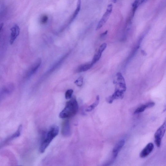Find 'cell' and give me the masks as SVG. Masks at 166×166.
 <instances>
[{"label": "cell", "instance_id": "7", "mask_svg": "<svg viewBox=\"0 0 166 166\" xmlns=\"http://www.w3.org/2000/svg\"><path fill=\"white\" fill-rule=\"evenodd\" d=\"M61 133L63 136L68 137L71 135L70 125L69 121L65 120L62 125Z\"/></svg>", "mask_w": 166, "mask_h": 166}, {"label": "cell", "instance_id": "14", "mask_svg": "<svg viewBox=\"0 0 166 166\" xmlns=\"http://www.w3.org/2000/svg\"><path fill=\"white\" fill-rule=\"evenodd\" d=\"M145 1V0H135L133 4V15H134L137 8L144 2Z\"/></svg>", "mask_w": 166, "mask_h": 166}, {"label": "cell", "instance_id": "24", "mask_svg": "<svg viewBox=\"0 0 166 166\" xmlns=\"http://www.w3.org/2000/svg\"><path fill=\"white\" fill-rule=\"evenodd\" d=\"M4 26V23H2L0 24V33H1L2 30V28Z\"/></svg>", "mask_w": 166, "mask_h": 166}, {"label": "cell", "instance_id": "22", "mask_svg": "<svg viewBox=\"0 0 166 166\" xmlns=\"http://www.w3.org/2000/svg\"><path fill=\"white\" fill-rule=\"evenodd\" d=\"M107 47V44L106 43L102 44L99 47L98 51L102 53L105 50Z\"/></svg>", "mask_w": 166, "mask_h": 166}, {"label": "cell", "instance_id": "15", "mask_svg": "<svg viewBox=\"0 0 166 166\" xmlns=\"http://www.w3.org/2000/svg\"><path fill=\"white\" fill-rule=\"evenodd\" d=\"M149 108V106L148 103V102L145 104L142 105L138 108H137L136 110L135 111L134 113L135 114L140 113L144 112L147 108Z\"/></svg>", "mask_w": 166, "mask_h": 166}, {"label": "cell", "instance_id": "13", "mask_svg": "<svg viewBox=\"0 0 166 166\" xmlns=\"http://www.w3.org/2000/svg\"><path fill=\"white\" fill-rule=\"evenodd\" d=\"M100 98L99 95L96 97V100L92 104L89 106L86 111L87 112H90L92 111L98 105L99 102Z\"/></svg>", "mask_w": 166, "mask_h": 166}, {"label": "cell", "instance_id": "16", "mask_svg": "<svg viewBox=\"0 0 166 166\" xmlns=\"http://www.w3.org/2000/svg\"><path fill=\"white\" fill-rule=\"evenodd\" d=\"M102 53L98 50V52L95 54L94 57L92 61L91 62L93 65L95 64L96 62L99 60L101 57Z\"/></svg>", "mask_w": 166, "mask_h": 166}, {"label": "cell", "instance_id": "11", "mask_svg": "<svg viewBox=\"0 0 166 166\" xmlns=\"http://www.w3.org/2000/svg\"><path fill=\"white\" fill-rule=\"evenodd\" d=\"M93 64L91 62L81 65L77 68L76 72L80 73L87 71L92 67Z\"/></svg>", "mask_w": 166, "mask_h": 166}, {"label": "cell", "instance_id": "3", "mask_svg": "<svg viewBox=\"0 0 166 166\" xmlns=\"http://www.w3.org/2000/svg\"><path fill=\"white\" fill-rule=\"evenodd\" d=\"M166 125V122H165L157 130L154 135L156 144L158 147L161 146L162 139L165 132Z\"/></svg>", "mask_w": 166, "mask_h": 166}, {"label": "cell", "instance_id": "1", "mask_svg": "<svg viewBox=\"0 0 166 166\" xmlns=\"http://www.w3.org/2000/svg\"><path fill=\"white\" fill-rule=\"evenodd\" d=\"M78 110L77 101L75 97H73L66 102L65 107L59 114V117L61 118H71L75 115Z\"/></svg>", "mask_w": 166, "mask_h": 166}, {"label": "cell", "instance_id": "8", "mask_svg": "<svg viewBox=\"0 0 166 166\" xmlns=\"http://www.w3.org/2000/svg\"><path fill=\"white\" fill-rule=\"evenodd\" d=\"M42 60L41 59H38L31 66L28 70L26 74V77L29 78L32 76L37 71L38 68L41 65Z\"/></svg>", "mask_w": 166, "mask_h": 166}, {"label": "cell", "instance_id": "10", "mask_svg": "<svg viewBox=\"0 0 166 166\" xmlns=\"http://www.w3.org/2000/svg\"><path fill=\"white\" fill-rule=\"evenodd\" d=\"M125 141L122 140L119 141L114 147L113 151L112 157L116 159L118 152L121 151L124 146Z\"/></svg>", "mask_w": 166, "mask_h": 166}, {"label": "cell", "instance_id": "6", "mask_svg": "<svg viewBox=\"0 0 166 166\" xmlns=\"http://www.w3.org/2000/svg\"><path fill=\"white\" fill-rule=\"evenodd\" d=\"M11 34L10 40V44L12 45L16 39L19 36L20 29L19 26L15 25H14L10 29Z\"/></svg>", "mask_w": 166, "mask_h": 166}, {"label": "cell", "instance_id": "12", "mask_svg": "<svg viewBox=\"0 0 166 166\" xmlns=\"http://www.w3.org/2000/svg\"><path fill=\"white\" fill-rule=\"evenodd\" d=\"M81 0H78L77 3L76 8L74 11V12L72 15L70 21V23H71L75 19L76 17L78 15L80 10H81Z\"/></svg>", "mask_w": 166, "mask_h": 166}, {"label": "cell", "instance_id": "21", "mask_svg": "<svg viewBox=\"0 0 166 166\" xmlns=\"http://www.w3.org/2000/svg\"><path fill=\"white\" fill-rule=\"evenodd\" d=\"M48 16L46 15H44L41 18V23L43 24H45L48 22Z\"/></svg>", "mask_w": 166, "mask_h": 166}, {"label": "cell", "instance_id": "5", "mask_svg": "<svg viewBox=\"0 0 166 166\" xmlns=\"http://www.w3.org/2000/svg\"><path fill=\"white\" fill-rule=\"evenodd\" d=\"M124 92L121 90L116 89L115 92L112 95L107 97L106 100L108 103L112 104L114 100L123 99Z\"/></svg>", "mask_w": 166, "mask_h": 166}, {"label": "cell", "instance_id": "2", "mask_svg": "<svg viewBox=\"0 0 166 166\" xmlns=\"http://www.w3.org/2000/svg\"><path fill=\"white\" fill-rule=\"evenodd\" d=\"M59 129L58 126L54 125L51 126L48 132L45 135L41 143L39 148V151L41 153H43L50 145L53 140L58 135Z\"/></svg>", "mask_w": 166, "mask_h": 166}, {"label": "cell", "instance_id": "23", "mask_svg": "<svg viewBox=\"0 0 166 166\" xmlns=\"http://www.w3.org/2000/svg\"><path fill=\"white\" fill-rule=\"evenodd\" d=\"M108 33V31H106L104 33H102L101 35V37H102L105 36Z\"/></svg>", "mask_w": 166, "mask_h": 166}, {"label": "cell", "instance_id": "17", "mask_svg": "<svg viewBox=\"0 0 166 166\" xmlns=\"http://www.w3.org/2000/svg\"><path fill=\"white\" fill-rule=\"evenodd\" d=\"M22 129V125H21L19 127L18 129L16 132L10 137V139H13L19 137L21 135Z\"/></svg>", "mask_w": 166, "mask_h": 166}, {"label": "cell", "instance_id": "20", "mask_svg": "<svg viewBox=\"0 0 166 166\" xmlns=\"http://www.w3.org/2000/svg\"><path fill=\"white\" fill-rule=\"evenodd\" d=\"M83 79L82 77H79L76 81L75 82V83L78 87H81L82 86L83 82Z\"/></svg>", "mask_w": 166, "mask_h": 166}, {"label": "cell", "instance_id": "9", "mask_svg": "<svg viewBox=\"0 0 166 166\" xmlns=\"http://www.w3.org/2000/svg\"><path fill=\"white\" fill-rule=\"evenodd\" d=\"M154 147L152 143H149L140 153V157L144 158L148 156L152 151Z\"/></svg>", "mask_w": 166, "mask_h": 166}, {"label": "cell", "instance_id": "26", "mask_svg": "<svg viewBox=\"0 0 166 166\" xmlns=\"http://www.w3.org/2000/svg\"><path fill=\"white\" fill-rule=\"evenodd\" d=\"M112 2L113 3H116L117 2V0H112Z\"/></svg>", "mask_w": 166, "mask_h": 166}, {"label": "cell", "instance_id": "4", "mask_svg": "<svg viewBox=\"0 0 166 166\" xmlns=\"http://www.w3.org/2000/svg\"><path fill=\"white\" fill-rule=\"evenodd\" d=\"M113 5L110 4L108 5L106 12L103 15L102 18L99 21L97 25L96 30H98L103 26L108 20L112 12Z\"/></svg>", "mask_w": 166, "mask_h": 166}, {"label": "cell", "instance_id": "25", "mask_svg": "<svg viewBox=\"0 0 166 166\" xmlns=\"http://www.w3.org/2000/svg\"><path fill=\"white\" fill-rule=\"evenodd\" d=\"M141 52L143 55L146 56L147 55V53L145 52V51L144 50H142Z\"/></svg>", "mask_w": 166, "mask_h": 166}, {"label": "cell", "instance_id": "19", "mask_svg": "<svg viewBox=\"0 0 166 166\" xmlns=\"http://www.w3.org/2000/svg\"><path fill=\"white\" fill-rule=\"evenodd\" d=\"M73 93V90L72 89L68 90L65 93V98L66 99H69L71 98Z\"/></svg>", "mask_w": 166, "mask_h": 166}, {"label": "cell", "instance_id": "18", "mask_svg": "<svg viewBox=\"0 0 166 166\" xmlns=\"http://www.w3.org/2000/svg\"><path fill=\"white\" fill-rule=\"evenodd\" d=\"M118 83H125V79L122 74L121 72H118L117 74Z\"/></svg>", "mask_w": 166, "mask_h": 166}]
</instances>
